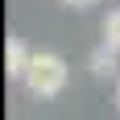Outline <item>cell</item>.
<instances>
[{
  "instance_id": "cell-1",
  "label": "cell",
  "mask_w": 120,
  "mask_h": 120,
  "mask_svg": "<svg viewBox=\"0 0 120 120\" xmlns=\"http://www.w3.org/2000/svg\"><path fill=\"white\" fill-rule=\"evenodd\" d=\"M66 79H71V71H66V58H58V54H50V50H37L33 58H29V71H25V91L37 99H54L66 91Z\"/></svg>"
},
{
  "instance_id": "cell-2",
  "label": "cell",
  "mask_w": 120,
  "mask_h": 120,
  "mask_svg": "<svg viewBox=\"0 0 120 120\" xmlns=\"http://www.w3.org/2000/svg\"><path fill=\"white\" fill-rule=\"evenodd\" d=\"M29 50H25L21 37H8V46H4V66H8V79H25V71H29Z\"/></svg>"
},
{
  "instance_id": "cell-3",
  "label": "cell",
  "mask_w": 120,
  "mask_h": 120,
  "mask_svg": "<svg viewBox=\"0 0 120 120\" xmlns=\"http://www.w3.org/2000/svg\"><path fill=\"white\" fill-rule=\"evenodd\" d=\"M87 66H91V75H99V79H112V75L120 71V54L112 46H99V50H91Z\"/></svg>"
},
{
  "instance_id": "cell-4",
  "label": "cell",
  "mask_w": 120,
  "mask_h": 120,
  "mask_svg": "<svg viewBox=\"0 0 120 120\" xmlns=\"http://www.w3.org/2000/svg\"><path fill=\"white\" fill-rule=\"evenodd\" d=\"M104 46H112L120 54V8H112L108 17H104Z\"/></svg>"
},
{
  "instance_id": "cell-5",
  "label": "cell",
  "mask_w": 120,
  "mask_h": 120,
  "mask_svg": "<svg viewBox=\"0 0 120 120\" xmlns=\"http://www.w3.org/2000/svg\"><path fill=\"white\" fill-rule=\"evenodd\" d=\"M62 4H66V8H79V12H83V8H91V4H99V0H62Z\"/></svg>"
},
{
  "instance_id": "cell-6",
  "label": "cell",
  "mask_w": 120,
  "mask_h": 120,
  "mask_svg": "<svg viewBox=\"0 0 120 120\" xmlns=\"http://www.w3.org/2000/svg\"><path fill=\"white\" fill-rule=\"evenodd\" d=\"M116 108H120V87H116Z\"/></svg>"
}]
</instances>
